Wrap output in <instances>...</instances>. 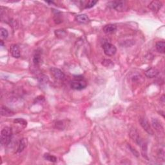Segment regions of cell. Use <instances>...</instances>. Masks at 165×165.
<instances>
[{"label": "cell", "mask_w": 165, "mask_h": 165, "mask_svg": "<svg viewBox=\"0 0 165 165\" xmlns=\"http://www.w3.org/2000/svg\"><path fill=\"white\" fill-rule=\"evenodd\" d=\"M87 86V82L82 76H75L74 80L70 82L71 88L76 90H81Z\"/></svg>", "instance_id": "cell-1"}, {"label": "cell", "mask_w": 165, "mask_h": 165, "mask_svg": "<svg viewBox=\"0 0 165 165\" xmlns=\"http://www.w3.org/2000/svg\"><path fill=\"white\" fill-rule=\"evenodd\" d=\"M12 137V130L11 128L6 127L2 129L1 132V144L2 145H8L11 141Z\"/></svg>", "instance_id": "cell-2"}, {"label": "cell", "mask_w": 165, "mask_h": 165, "mask_svg": "<svg viewBox=\"0 0 165 165\" xmlns=\"http://www.w3.org/2000/svg\"><path fill=\"white\" fill-rule=\"evenodd\" d=\"M111 7L118 12H123L128 10L127 2L125 1H115L111 3Z\"/></svg>", "instance_id": "cell-3"}, {"label": "cell", "mask_w": 165, "mask_h": 165, "mask_svg": "<svg viewBox=\"0 0 165 165\" xmlns=\"http://www.w3.org/2000/svg\"><path fill=\"white\" fill-rule=\"evenodd\" d=\"M103 48L104 52L108 56H112L116 54L117 52V48L114 45L110 43H105L103 45Z\"/></svg>", "instance_id": "cell-4"}, {"label": "cell", "mask_w": 165, "mask_h": 165, "mask_svg": "<svg viewBox=\"0 0 165 165\" xmlns=\"http://www.w3.org/2000/svg\"><path fill=\"white\" fill-rule=\"evenodd\" d=\"M139 123L141 126L143 127V128L148 133V134L153 135V131L150 127V123L147 120L145 117H141L139 119Z\"/></svg>", "instance_id": "cell-5"}, {"label": "cell", "mask_w": 165, "mask_h": 165, "mask_svg": "<svg viewBox=\"0 0 165 165\" xmlns=\"http://www.w3.org/2000/svg\"><path fill=\"white\" fill-rule=\"evenodd\" d=\"M51 74L52 75V76L54 77L56 80H63L64 79V74L63 72L59 69H57V68L52 67L51 69Z\"/></svg>", "instance_id": "cell-6"}, {"label": "cell", "mask_w": 165, "mask_h": 165, "mask_svg": "<svg viewBox=\"0 0 165 165\" xmlns=\"http://www.w3.org/2000/svg\"><path fill=\"white\" fill-rule=\"evenodd\" d=\"M10 53H11V55L14 57H15V58H19L21 56L20 47L17 45H16V44L12 45L11 46H10Z\"/></svg>", "instance_id": "cell-7"}, {"label": "cell", "mask_w": 165, "mask_h": 165, "mask_svg": "<svg viewBox=\"0 0 165 165\" xmlns=\"http://www.w3.org/2000/svg\"><path fill=\"white\" fill-rule=\"evenodd\" d=\"M103 32L106 34H112L116 32L117 30V27L114 24L106 25L103 28Z\"/></svg>", "instance_id": "cell-8"}, {"label": "cell", "mask_w": 165, "mask_h": 165, "mask_svg": "<svg viewBox=\"0 0 165 165\" xmlns=\"http://www.w3.org/2000/svg\"><path fill=\"white\" fill-rule=\"evenodd\" d=\"M162 2L159 1H153L149 4L148 7L153 12H158L162 7Z\"/></svg>", "instance_id": "cell-9"}, {"label": "cell", "mask_w": 165, "mask_h": 165, "mask_svg": "<svg viewBox=\"0 0 165 165\" xmlns=\"http://www.w3.org/2000/svg\"><path fill=\"white\" fill-rule=\"evenodd\" d=\"M159 73V71L156 68H150L145 72V75L148 78H154L157 76Z\"/></svg>", "instance_id": "cell-10"}, {"label": "cell", "mask_w": 165, "mask_h": 165, "mask_svg": "<svg viewBox=\"0 0 165 165\" xmlns=\"http://www.w3.org/2000/svg\"><path fill=\"white\" fill-rule=\"evenodd\" d=\"M41 62V52L39 50H37L35 52L34 56H33V63L34 65L38 66L39 64H40Z\"/></svg>", "instance_id": "cell-11"}, {"label": "cell", "mask_w": 165, "mask_h": 165, "mask_svg": "<svg viewBox=\"0 0 165 165\" xmlns=\"http://www.w3.org/2000/svg\"><path fill=\"white\" fill-rule=\"evenodd\" d=\"M1 115L4 117H11L14 115V112L12 110L9 109L5 106H2L1 108Z\"/></svg>", "instance_id": "cell-12"}, {"label": "cell", "mask_w": 165, "mask_h": 165, "mask_svg": "<svg viewBox=\"0 0 165 165\" xmlns=\"http://www.w3.org/2000/svg\"><path fill=\"white\" fill-rule=\"evenodd\" d=\"M152 124L153 127L156 129V131L159 132L160 133L163 131V127L161 122L157 119H152Z\"/></svg>", "instance_id": "cell-13"}, {"label": "cell", "mask_w": 165, "mask_h": 165, "mask_svg": "<svg viewBox=\"0 0 165 165\" xmlns=\"http://www.w3.org/2000/svg\"><path fill=\"white\" fill-rule=\"evenodd\" d=\"M27 139L25 138H23L20 140V143L18 145V147H17V153H21L22 152L24 149L26 148L27 145Z\"/></svg>", "instance_id": "cell-14"}, {"label": "cell", "mask_w": 165, "mask_h": 165, "mask_svg": "<svg viewBox=\"0 0 165 165\" xmlns=\"http://www.w3.org/2000/svg\"><path fill=\"white\" fill-rule=\"evenodd\" d=\"M76 20L77 22L82 23V24H86L89 22V18L88 16L85 14H80L76 16Z\"/></svg>", "instance_id": "cell-15"}, {"label": "cell", "mask_w": 165, "mask_h": 165, "mask_svg": "<svg viewBox=\"0 0 165 165\" xmlns=\"http://www.w3.org/2000/svg\"><path fill=\"white\" fill-rule=\"evenodd\" d=\"M156 47L157 51L160 53L164 54V50H165V43L164 41H158L157 42L156 45Z\"/></svg>", "instance_id": "cell-16"}, {"label": "cell", "mask_w": 165, "mask_h": 165, "mask_svg": "<svg viewBox=\"0 0 165 165\" xmlns=\"http://www.w3.org/2000/svg\"><path fill=\"white\" fill-rule=\"evenodd\" d=\"M44 158L46 160L50 161V162L55 163L57 161V157H55L54 156L51 155V154H49V153H45L44 155Z\"/></svg>", "instance_id": "cell-17"}, {"label": "cell", "mask_w": 165, "mask_h": 165, "mask_svg": "<svg viewBox=\"0 0 165 165\" xmlns=\"http://www.w3.org/2000/svg\"><path fill=\"white\" fill-rule=\"evenodd\" d=\"M102 64L106 68H112L114 66V64L112 62V61L110 59H104L102 62Z\"/></svg>", "instance_id": "cell-18"}, {"label": "cell", "mask_w": 165, "mask_h": 165, "mask_svg": "<svg viewBox=\"0 0 165 165\" xmlns=\"http://www.w3.org/2000/svg\"><path fill=\"white\" fill-rule=\"evenodd\" d=\"M14 123L22 125L23 127H26L27 125V122L25 119H21V118H17V119H14Z\"/></svg>", "instance_id": "cell-19"}, {"label": "cell", "mask_w": 165, "mask_h": 165, "mask_svg": "<svg viewBox=\"0 0 165 165\" xmlns=\"http://www.w3.org/2000/svg\"><path fill=\"white\" fill-rule=\"evenodd\" d=\"M0 35H1V38L3 39H5L7 38L9 35L8 31H7L5 28H0Z\"/></svg>", "instance_id": "cell-20"}, {"label": "cell", "mask_w": 165, "mask_h": 165, "mask_svg": "<svg viewBox=\"0 0 165 165\" xmlns=\"http://www.w3.org/2000/svg\"><path fill=\"white\" fill-rule=\"evenodd\" d=\"M98 3V1H94V0H90V1H88V3H87V5L85 6L86 9H90L92 7H94L96 3Z\"/></svg>", "instance_id": "cell-21"}, {"label": "cell", "mask_w": 165, "mask_h": 165, "mask_svg": "<svg viewBox=\"0 0 165 165\" xmlns=\"http://www.w3.org/2000/svg\"><path fill=\"white\" fill-rule=\"evenodd\" d=\"M128 147H129V148H130V151H131L132 153H133L134 155L136 157H139V153H138V151H136L135 149V148L134 149L130 145H128Z\"/></svg>", "instance_id": "cell-22"}]
</instances>
